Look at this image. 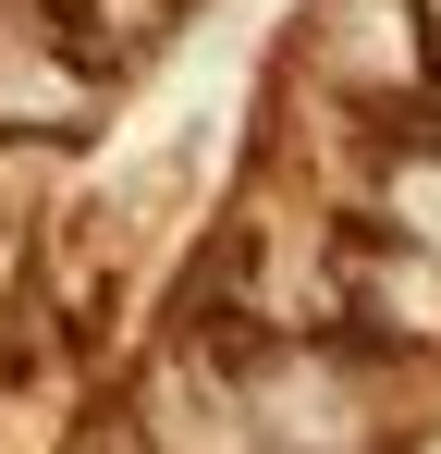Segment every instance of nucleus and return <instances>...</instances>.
<instances>
[{
	"label": "nucleus",
	"instance_id": "1",
	"mask_svg": "<svg viewBox=\"0 0 441 454\" xmlns=\"http://www.w3.org/2000/svg\"><path fill=\"white\" fill-rule=\"evenodd\" d=\"M306 62H319L331 98L392 111V123H429V98H441L429 0H319V12H306Z\"/></svg>",
	"mask_w": 441,
	"mask_h": 454
},
{
	"label": "nucleus",
	"instance_id": "2",
	"mask_svg": "<svg viewBox=\"0 0 441 454\" xmlns=\"http://www.w3.org/2000/svg\"><path fill=\"white\" fill-rule=\"evenodd\" d=\"M331 283H344V344L368 356H441V258L405 233H331Z\"/></svg>",
	"mask_w": 441,
	"mask_h": 454
},
{
	"label": "nucleus",
	"instance_id": "3",
	"mask_svg": "<svg viewBox=\"0 0 441 454\" xmlns=\"http://www.w3.org/2000/svg\"><path fill=\"white\" fill-rule=\"evenodd\" d=\"M98 111H111V74L74 50L62 25H0V136L12 148H74V136H98Z\"/></svg>",
	"mask_w": 441,
	"mask_h": 454
},
{
	"label": "nucleus",
	"instance_id": "4",
	"mask_svg": "<svg viewBox=\"0 0 441 454\" xmlns=\"http://www.w3.org/2000/svg\"><path fill=\"white\" fill-rule=\"evenodd\" d=\"M380 209H392L380 233H405V246H429V258H441V148H429V136H417V148H392Z\"/></svg>",
	"mask_w": 441,
	"mask_h": 454
}]
</instances>
